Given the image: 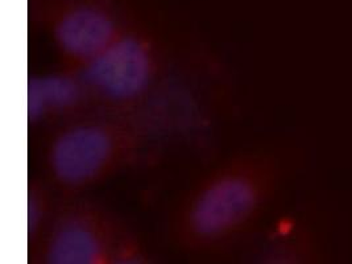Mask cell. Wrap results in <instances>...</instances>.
<instances>
[{"instance_id": "obj_6", "label": "cell", "mask_w": 352, "mask_h": 264, "mask_svg": "<svg viewBox=\"0 0 352 264\" xmlns=\"http://www.w3.org/2000/svg\"><path fill=\"white\" fill-rule=\"evenodd\" d=\"M80 90L69 78L49 77L44 80L31 78L28 82V116L37 119L47 106L66 107L78 98Z\"/></svg>"}, {"instance_id": "obj_1", "label": "cell", "mask_w": 352, "mask_h": 264, "mask_svg": "<svg viewBox=\"0 0 352 264\" xmlns=\"http://www.w3.org/2000/svg\"><path fill=\"white\" fill-rule=\"evenodd\" d=\"M149 74L148 56L133 38H124L99 54L82 78L112 99H129L144 89Z\"/></svg>"}, {"instance_id": "obj_7", "label": "cell", "mask_w": 352, "mask_h": 264, "mask_svg": "<svg viewBox=\"0 0 352 264\" xmlns=\"http://www.w3.org/2000/svg\"><path fill=\"white\" fill-rule=\"evenodd\" d=\"M34 219H36L34 206H33L32 202H31V204H30V228H31V229L34 226Z\"/></svg>"}, {"instance_id": "obj_4", "label": "cell", "mask_w": 352, "mask_h": 264, "mask_svg": "<svg viewBox=\"0 0 352 264\" xmlns=\"http://www.w3.org/2000/svg\"><path fill=\"white\" fill-rule=\"evenodd\" d=\"M56 34L69 53L77 57H91L109 45L113 34V23L96 6L78 4L61 17Z\"/></svg>"}, {"instance_id": "obj_2", "label": "cell", "mask_w": 352, "mask_h": 264, "mask_svg": "<svg viewBox=\"0 0 352 264\" xmlns=\"http://www.w3.org/2000/svg\"><path fill=\"white\" fill-rule=\"evenodd\" d=\"M256 204V192L241 179L224 180L199 198L192 212V226L201 235H217L238 223Z\"/></svg>"}, {"instance_id": "obj_3", "label": "cell", "mask_w": 352, "mask_h": 264, "mask_svg": "<svg viewBox=\"0 0 352 264\" xmlns=\"http://www.w3.org/2000/svg\"><path fill=\"white\" fill-rule=\"evenodd\" d=\"M111 151L107 135L98 129L80 127L65 133L56 143L52 164L65 182L77 184L94 176Z\"/></svg>"}, {"instance_id": "obj_5", "label": "cell", "mask_w": 352, "mask_h": 264, "mask_svg": "<svg viewBox=\"0 0 352 264\" xmlns=\"http://www.w3.org/2000/svg\"><path fill=\"white\" fill-rule=\"evenodd\" d=\"M99 246L91 231L80 225H70L58 231L49 248V262L56 264L93 263Z\"/></svg>"}]
</instances>
